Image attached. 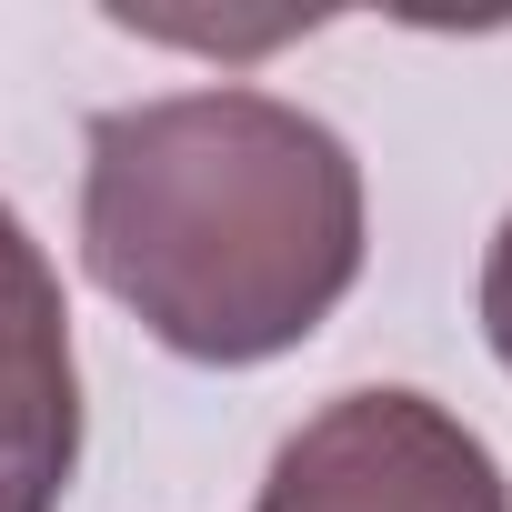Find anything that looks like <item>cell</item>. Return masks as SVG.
Wrapping results in <instances>:
<instances>
[{"instance_id": "obj_3", "label": "cell", "mask_w": 512, "mask_h": 512, "mask_svg": "<svg viewBox=\"0 0 512 512\" xmlns=\"http://www.w3.org/2000/svg\"><path fill=\"white\" fill-rule=\"evenodd\" d=\"M81 462L71 302L31 221L0 201V512H61Z\"/></svg>"}, {"instance_id": "obj_1", "label": "cell", "mask_w": 512, "mask_h": 512, "mask_svg": "<svg viewBox=\"0 0 512 512\" xmlns=\"http://www.w3.org/2000/svg\"><path fill=\"white\" fill-rule=\"evenodd\" d=\"M372 201L332 121L272 91H161L91 121L81 262L181 362L302 352L362 282Z\"/></svg>"}, {"instance_id": "obj_2", "label": "cell", "mask_w": 512, "mask_h": 512, "mask_svg": "<svg viewBox=\"0 0 512 512\" xmlns=\"http://www.w3.org/2000/svg\"><path fill=\"white\" fill-rule=\"evenodd\" d=\"M251 512H512L492 442L412 382L332 392L262 472Z\"/></svg>"}, {"instance_id": "obj_4", "label": "cell", "mask_w": 512, "mask_h": 512, "mask_svg": "<svg viewBox=\"0 0 512 512\" xmlns=\"http://www.w3.org/2000/svg\"><path fill=\"white\" fill-rule=\"evenodd\" d=\"M482 342H492V362L512 372V211H502V231H492V251H482Z\"/></svg>"}]
</instances>
